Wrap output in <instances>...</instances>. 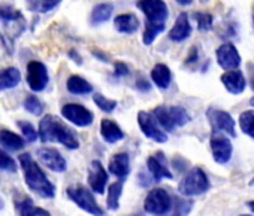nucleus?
I'll use <instances>...</instances> for the list:
<instances>
[{
	"mask_svg": "<svg viewBox=\"0 0 254 216\" xmlns=\"http://www.w3.org/2000/svg\"><path fill=\"white\" fill-rule=\"evenodd\" d=\"M194 20L197 21V27L199 30L202 32H208L212 29V23H214V18L211 14L208 12H196L194 14Z\"/></svg>",
	"mask_w": 254,
	"mask_h": 216,
	"instance_id": "35",
	"label": "nucleus"
},
{
	"mask_svg": "<svg viewBox=\"0 0 254 216\" xmlns=\"http://www.w3.org/2000/svg\"><path fill=\"white\" fill-rule=\"evenodd\" d=\"M206 117L209 120V125L212 128V132L215 134H227L229 137H235L236 131H235V120L233 117L223 110H218V108H208L206 111Z\"/></svg>",
	"mask_w": 254,
	"mask_h": 216,
	"instance_id": "8",
	"label": "nucleus"
},
{
	"mask_svg": "<svg viewBox=\"0 0 254 216\" xmlns=\"http://www.w3.org/2000/svg\"><path fill=\"white\" fill-rule=\"evenodd\" d=\"M220 80H221L223 86L226 87V90L229 93H232V95H241L245 90V87H247L245 77H244V74L239 69L224 72Z\"/></svg>",
	"mask_w": 254,
	"mask_h": 216,
	"instance_id": "17",
	"label": "nucleus"
},
{
	"mask_svg": "<svg viewBox=\"0 0 254 216\" xmlns=\"http://www.w3.org/2000/svg\"><path fill=\"white\" fill-rule=\"evenodd\" d=\"M250 185H254V179H253V180L250 182Z\"/></svg>",
	"mask_w": 254,
	"mask_h": 216,
	"instance_id": "50",
	"label": "nucleus"
},
{
	"mask_svg": "<svg viewBox=\"0 0 254 216\" xmlns=\"http://www.w3.org/2000/svg\"><path fill=\"white\" fill-rule=\"evenodd\" d=\"M239 216H251V215H239Z\"/></svg>",
	"mask_w": 254,
	"mask_h": 216,
	"instance_id": "51",
	"label": "nucleus"
},
{
	"mask_svg": "<svg viewBox=\"0 0 254 216\" xmlns=\"http://www.w3.org/2000/svg\"><path fill=\"white\" fill-rule=\"evenodd\" d=\"M33 207H35V206H33V201H32L29 197H24V198H23L21 201H18V204H17V209H18V212H20L21 216H27Z\"/></svg>",
	"mask_w": 254,
	"mask_h": 216,
	"instance_id": "38",
	"label": "nucleus"
},
{
	"mask_svg": "<svg viewBox=\"0 0 254 216\" xmlns=\"http://www.w3.org/2000/svg\"><path fill=\"white\" fill-rule=\"evenodd\" d=\"M67 197L82 210H85L87 213L93 215V216H103V210L100 209V206L96 203L93 194L84 188V186H73L67 189Z\"/></svg>",
	"mask_w": 254,
	"mask_h": 216,
	"instance_id": "5",
	"label": "nucleus"
},
{
	"mask_svg": "<svg viewBox=\"0 0 254 216\" xmlns=\"http://www.w3.org/2000/svg\"><path fill=\"white\" fill-rule=\"evenodd\" d=\"M0 209H3V200L0 198Z\"/></svg>",
	"mask_w": 254,
	"mask_h": 216,
	"instance_id": "48",
	"label": "nucleus"
},
{
	"mask_svg": "<svg viewBox=\"0 0 254 216\" xmlns=\"http://www.w3.org/2000/svg\"><path fill=\"white\" fill-rule=\"evenodd\" d=\"M100 135L109 144L118 143V141H121L124 138L123 129L114 120H109V119L102 120V123H100Z\"/></svg>",
	"mask_w": 254,
	"mask_h": 216,
	"instance_id": "21",
	"label": "nucleus"
},
{
	"mask_svg": "<svg viewBox=\"0 0 254 216\" xmlns=\"http://www.w3.org/2000/svg\"><path fill=\"white\" fill-rule=\"evenodd\" d=\"M109 173L118 179H124L130 173V158L127 153H117L109 161Z\"/></svg>",
	"mask_w": 254,
	"mask_h": 216,
	"instance_id": "20",
	"label": "nucleus"
},
{
	"mask_svg": "<svg viewBox=\"0 0 254 216\" xmlns=\"http://www.w3.org/2000/svg\"><path fill=\"white\" fill-rule=\"evenodd\" d=\"M123 194V180L114 182L108 188V197H106V206L109 210H117L120 207V197Z\"/></svg>",
	"mask_w": 254,
	"mask_h": 216,
	"instance_id": "28",
	"label": "nucleus"
},
{
	"mask_svg": "<svg viewBox=\"0 0 254 216\" xmlns=\"http://www.w3.org/2000/svg\"><path fill=\"white\" fill-rule=\"evenodd\" d=\"M136 87H138L139 90H142V92H148V90L151 89L150 83H148L147 80H144V78H139V80H138V83H136Z\"/></svg>",
	"mask_w": 254,
	"mask_h": 216,
	"instance_id": "41",
	"label": "nucleus"
},
{
	"mask_svg": "<svg viewBox=\"0 0 254 216\" xmlns=\"http://www.w3.org/2000/svg\"><path fill=\"white\" fill-rule=\"evenodd\" d=\"M93 101H94V104L97 105V108H100L102 111H105V113H112L115 108H117V101H114V99H108V98H105L102 93H96L94 96H93Z\"/></svg>",
	"mask_w": 254,
	"mask_h": 216,
	"instance_id": "32",
	"label": "nucleus"
},
{
	"mask_svg": "<svg viewBox=\"0 0 254 216\" xmlns=\"http://www.w3.org/2000/svg\"><path fill=\"white\" fill-rule=\"evenodd\" d=\"M153 116L156 119V122L166 131V132H172L175 128L184 126L190 122V116L189 113L184 110L183 107H168V105H159L154 108Z\"/></svg>",
	"mask_w": 254,
	"mask_h": 216,
	"instance_id": "3",
	"label": "nucleus"
},
{
	"mask_svg": "<svg viewBox=\"0 0 254 216\" xmlns=\"http://www.w3.org/2000/svg\"><path fill=\"white\" fill-rule=\"evenodd\" d=\"M138 6L147 17V21L151 23H165L169 15L168 6L163 0H139Z\"/></svg>",
	"mask_w": 254,
	"mask_h": 216,
	"instance_id": "13",
	"label": "nucleus"
},
{
	"mask_svg": "<svg viewBox=\"0 0 254 216\" xmlns=\"http://www.w3.org/2000/svg\"><path fill=\"white\" fill-rule=\"evenodd\" d=\"M20 81H21V74L17 68L11 66L0 71V90L14 89L20 84Z\"/></svg>",
	"mask_w": 254,
	"mask_h": 216,
	"instance_id": "24",
	"label": "nucleus"
},
{
	"mask_svg": "<svg viewBox=\"0 0 254 216\" xmlns=\"http://www.w3.org/2000/svg\"><path fill=\"white\" fill-rule=\"evenodd\" d=\"M18 126H20V129H21V132H23L26 141L33 143V141L38 140L39 135H38V131L33 128V125H30V123H27V122H18Z\"/></svg>",
	"mask_w": 254,
	"mask_h": 216,
	"instance_id": "36",
	"label": "nucleus"
},
{
	"mask_svg": "<svg viewBox=\"0 0 254 216\" xmlns=\"http://www.w3.org/2000/svg\"><path fill=\"white\" fill-rule=\"evenodd\" d=\"M247 206H248V207H250V210L254 213V200H253V201H248V203H247Z\"/></svg>",
	"mask_w": 254,
	"mask_h": 216,
	"instance_id": "46",
	"label": "nucleus"
},
{
	"mask_svg": "<svg viewBox=\"0 0 254 216\" xmlns=\"http://www.w3.org/2000/svg\"><path fill=\"white\" fill-rule=\"evenodd\" d=\"M239 126L242 132L254 140V110H247L239 116Z\"/></svg>",
	"mask_w": 254,
	"mask_h": 216,
	"instance_id": "31",
	"label": "nucleus"
},
{
	"mask_svg": "<svg viewBox=\"0 0 254 216\" xmlns=\"http://www.w3.org/2000/svg\"><path fill=\"white\" fill-rule=\"evenodd\" d=\"M69 56H70V57H72V59H73V57H75V59H76V60H75V62H76V63H78V65H81V57H79V56H78V53H76V51H75V50H73V51H70V53H69Z\"/></svg>",
	"mask_w": 254,
	"mask_h": 216,
	"instance_id": "44",
	"label": "nucleus"
},
{
	"mask_svg": "<svg viewBox=\"0 0 254 216\" xmlns=\"http://www.w3.org/2000/svg\"><path fill=\"white\" fill-rule=\"evenodd\" d=\"M20 164L24 173V180L27 186L44 198H53L56 195V186L48 180L42 168L35 162L32 155L24 153L20 156Z\"/></svg>",
	"mask_w": 254,
	"mask_h": 216,
	"instance_id": "2",
	"label": "nucleus"
},
{
	"mask_svg": "<svg viewBox=\"0 0 254 216\" xmlns=\"http://www.w3.org/2000/svg\"><path fill=\"white\" fill-rule=\"evenodd\" d=\"M250 105H251V107H254V96H253V98L250 99Z\"/></svg>",
	"mask_w": 254,
	"mask_h": 216,
	"instance_id": "47",
	"label": "nucleus"
},
{
	"mask_svg": "<svg viewBox=\"0 0 254 216\" xmlns=\"http://www.w3.org/2000/svg\"><path fill=\"white\" fill-rule=\"evenodd\" d=\"M147 167H148V171L151 173L153 179L157 182L162 179H172L174 177L171 170L168 168V164L163 158V153H157L154 156H150L147 161Z\"/></svg>",
	"mask_w": 254,
	"mask_h": 216,
	"instance_id": "18",
	"label": "nucleus"
},
{
	"mask_svg": "<svg viewBox=\"0 0 254 216\" xmlns=\"http://www.w3.org/2000/svg\"><path fill=\"white\" fill-rule=\"evenodd\" d=\"M177 2H178L180 5H183V6H189V5L193 3V0H177Z\"/></svg>",
	"mask_w": 254,
	"mask_h": 216,
	"instance_id": "45",
	"label": "nucleus"
},
{
	"mask_svg": "<svg viewBox=\"0 0 254 216\" xmlns=\"http://www.w3.org/2000/svg\"><path fill=\"white\" fill-rule=\"evenodd\" d=\"M27 216H51L50 212H47L45 209H39V207H33L30 210V213Z\"/></svg>",
	"mask_w": 254,
	"mask_h": 216,
	"instance_id": "40",
	"label": "nucleus"
},
{
	"mask_svg": "<svg viewBox=\"0 0 254 216\" xmlns=\"http://www.w3.org/2000/svg\"><path fill=\"white\" fill-rule=\"evenodd\" d=\"M165 30V23H151V21H147L145 24V30H144V35H142V42L145 45H151L156 38Z\"/></svg>",
	"mask_w": 254,
	"mask_h": 216,
	"instance_id": "29",
	"label": "nucleus"
},
{
	"mask_svg": "<svg viewBox=\"0 0 254 216\" xmlns=\"http://www.w3.org/2000/svg\"><path fill=\"white\" fill-rule=\"evenodd\" d=\"M67 92L72 95H87L93 92V86L79 75H70L66 83Z\"/></svg>",
	"mask_w": 254,
	"mask_h": 216,
	"instance_id": "26",
	"label": "nucleus"
},
{
	"mask_svg": "<svg viewBox=\"0 0 254 216\" xmlns=\"http://www.w3.org/2000/svg\"><path fill=\"white\" fill-rule=\"evenodd\" d=\"M0 144L11 152H18V150L24 149L26 140L23 137H20L18 134H14L12 131L0 129Z\"/></svg>",
	"mask_w": 254,
	"mask_h": 216,
	"instance_id": "23",
	"label": "nucleus"
},
{
	"mask_svg": "<svg viewBox=\"0 0 254 216\" xmlns=\"http://www.w3.org/2000/svg\"><path fill=\"white\" fill-rule=\"evenodd\" d=\"M209 186L211 183L205 171L202 168H191L180 182L178 191L186 197H193V195H200L206 192Z\"/></svg>",
	"mask_w": 254,
	"mask_h": 216,
	"instance_id": "4",
	"label": "nucleus"
},
{
	"mask_svg": "<svg viewBox=\"0 0 254 216\" xmlns=\"http://www.w3.org/2000/svg\"><path fill=\"white\" fill-rule=\"evenodd\" d=\"M138 123H139V128L142 131V134L156 141V143H166L168 141V135L166 132L159 126V123L156 122L154 116L151 113H147V111H139L138 113Z\"/></svg>",
	"mask_w": 254,
	"mask_h": 216,
	"instance_id": "10",
	"label": "nucleus"
},
{
	"mask_svg": "<svg viewBox=\"0 0 254 216\" xmlns=\"http://www.w3.org/2000/svg\"><path fill=\"white\" fill-rule=\"evenodd\" d=\"M191 35V24L189 21V15L186 12H181L174 24V27L169 32V39L174 42H183Z\"/></svg>",
	"mask_w": 254,
	"mask_h": 216,
	"instance_id": "19",
	"label": "nucleus"
},
{
	"mask_svg": "<svg viewBox=\"0 0 254 216\" xmlns=\"http://www.w3.org/2000/svg\"><path fill=\"white\" fill-rule=\"evenodd\" d=\"M24 108H26V110H27L30 114H33V116H39V114H42V111H44L42 102H41L36 96H33V95H29V96L26 98V101H24Z\"/></svg>",
	"mask_w": 254,
	"mask_h": 216,
	"instance_id": "34",
	"label": "nucleus"
},
{
	"mask_svg": "<svg viewBox=\"0 0 254 216\" xmlns=\"http://www.w3.org/2000/svg\"><path fill=\"white\" fill-rule=\"evenodd\" d=\"M0 23L5 26L11 38H17L18 35H21L26 30V24H27L24 15L18 9L9 5L0 6Z\"/></svg>",
	"mask_w": 254,
	"mask_h": 216,
	"instance_id": "6",
	"label": "nucleus"
},
{
	"mask_svg": "<svg viewBox=\"0 0 254 216\" xmlns=\"http://www.w3.org/2000/svg\"><path fill=\"white\" fill-rule=\"evenodd\" d=\"M139 20L135 14H121L118 17H115L114 20V26L120 33H135L139 29Z\"/></svg>",
	"mask_w": 254,
	"mask_h": 216,
	"instance_id": "22",
	"label": "nucleus"
},
{
	"mask_svg": "<svg viewBox=\"0 0 254 216\" xmlns=\"http://www.w3.org/2000/svg\"><path fill=\"white\" fill-rule=\"evenodd\" d=\"M108 183V173L100 161H93L88 168V185L96 194H103Z\"/></svg>",
	"mask_w": 254,
	"mask_h": 216,
	"instance_id": "16",
	"label": "nucleus"
},
{
	"mask_svg": "<svg viewBox=\"0 0 254 216\" xmlns=\"http://www.w3.org/2000/svg\"><path fill=\"white\" fill-rule=\"evenodd\" d=\"M0 170H5V171H15V161L6 153L0 149Z\"/></svg>",
	"mask_w": 254,
	"mask_h": 216,
	"instance_id": "37",
	"label": "nucleus"
},
{
	"mask_svg": "<svg viewBox=\"0 0 254 216\" xmlns=\"http://www.w3.org/2000/svg\"><path fill=\"white\" fill-rule=\"evenodd\" d=\"M115 75L117 77H126V75H129V68H127V65L123 63V62H117L115 63Z\"/></svg>",
	"mask_w": 254,
	"mask_h": 216,
	"instance_id": "39",
	"label": "nucleus"
},
{
	"mask_svg": "<svg viewBox=\"0 0 254 216\" xmlns=\"http://www.w3.org/2000/svg\"><path fill=\"white\" fill-rule=\"evenodd\" d=\"M174 210L169 216H187L193 207V203L190 200H183V198H177L175 203L172 204Z\"/></svg>",
	"mask_w": 254,
	"mask_h": 216,
	"instance_id": "33",
	"label": "nucleus"
},
{
	"mask_svg": "<svg viewBox=\"0 0 254 216\" xmlns=\"http://www.w3.org/2000/svg\"><path fill=\"white\" fill-rule=\"evenodd\" d=\"M38 135L42 143L57 141V143H62L63 146H66L67 149L79 147V140H78L76 134L56 116H45L41 120Z\"/></svg>",
	"mask_w": 254,
	"mask_h": 216,
	"instance_id": "1",
	"label": "nucleus"
},
{
	"mask_svg": "<svg viewBox=\"0 0 254 216\" xmlns=\"http://www.w3.org/2000/svg\"><path fill=\"white\" fill-rule=\"evenodd\" d=\"M144 209H145V212H148L151 215H159V216L166 215L172 209V198L165 189L156 188V189L150 191L148 195L145 197Z\"/></svg>",
	"mask_w": 254,
	"mask_h": 216,
	"instance_id": "7",
	"label": "nucleus"
},
{
	"mask_svg": "<svg viewBox=\"0 0 254 216\" xmlns=\"http://www.w3.org/2000/svg\"><path fill=\"white\" fill-rule=\"evenodd\" d=\"M36 153H38L39 161L47 168H50L51 171H56V173L66 171L67 162H66V159L62 156V153L57 149H54V147H41V149H38Z\"/></svg>",
	"mask_w": 254,
	"mask_h": 216,
	"instance_id": "14",
	"label": "nucleus"
},
{
	"mask_svg": "<svg viewBox=\"0 0 254 216\" xmlns=\"http://www.w3.org/2000/svg\"><path fill=\"white\" fill-rule=\"evenodd\" d=\"M114 11V6L111 3H99L93 8L91 11V17H90V21L93 26H97V24H102V23H106L111 17Z\"/></svg>",
	"mask_w": 254,
	"mask_h": 216,
	"instance_id": "27",
	"label": "nucleus"
},
{
	"mask_svg": "<svg viewBox=\"0 0 254 216\" xmlns=\"http://www.w3.org/2000/svg\"><path fill=\"white\" fill-rule=\"evenodd\" d=\"M197 60V50H196V47H193V50H191V56L187 59V63H193V62H196Z\"/></svg>",
	"mask_w": 254,
	"mask_h": 216,
	"instance_id": "43",
	"label": "nucleus"
},
{
	"mask_svg": "<svg viewBox=\"0 0 254 216\" xmlns=\"http://www.w3.org/2000/svg\"><path fill=\"white\" fill-rule=\"evenodd\" d=\"M62 114L66 120H69L70 123L79 126V128H85L90 126L94 120L93 113L88 110L87 107L81 105V104H66L62 107Z\"/></svg>",
	"mask_w": 254,
	"mask_h": 216,
	"instance_id": "9",
	"label": "nucleus"
},
{
	"mask_svg": "<svg viewBox=\"0 0 254 216\" xmlns=\"http://www.w3.org/2000/svg\"><path fill=\"white\" fill-rule=\"evenodd\" d=\"M211 144V152L212 158L217 164H227L232 158L233 153V146L232 141L224 135V134H215L212 132V137L209 140Z\"/></svg>",
	"mask_w": 254,
	"mask_h": 216,
	"instance_id": "12",
	"label": "nucleus"
},
{
	"mask_svg": "<svg viewBox=\"0 0 254 216\" xmlns=\"http://www.w3.org/2000/svg\"><path fill=\"white\" fill-rule=\"evenodd\" d=\"M217 62L224 71H235L241 65V56L233 44H223L217 48Z\"/></svg>",
	"mask_w": 254,
	"mask_h": 216,
	"instance_id": "15",
	"label": "nucleus"
},
{
	"mask_svg": "<svg viewBox=\"0 0 254 216\" xmlns=\"http://www.w3.org/2000/svg\"><path fill=\"white\" fill-rule=\"evenodd\" d=\"M26 2H27V6L30 11L45 14V12H50L51 9H54L62 0H26Z\"/></svg>",
	"mask_w": 254,
	"mask_h": 216,
	"instance_id": "30",
	"label": "nucleus"
},
{
	"mask_svg": "<svg viewBox=\"0 0 254 216\" xmlns=\"http://www.w3.org/2000/svg\"><path fill=\"white\" fill-rule=\"evenodd\" d=\"M251 87L254 89V77H253V80H251Z\"/></svg>",
	"mask_w": 254,
	"mask_h": 216,
	"instance_id": "49",
	"label": "nucleus"
},
{
	"mask_svg": "<svg viewBox=\"0 0 254 216\" xmlns=\"http://www.w3.org/2000/svg\"><path fill=\"white\" fill-rule=\"evenodd\" d=\"M151 80L153 83L160 87V89H168L172 80V74L171 69L163 65V63H157L153 69H151Z\"/></svg>",
	"mask_w": 254,
	"mask_h": 216,
	"instance_id": "25",
	"label": "nucleus"
},
{
	"mask_svg": "<svg viewBox=\"0 0 254 216\" xmlns=\"http://www.w3.org/2000/svg\"><path fill=\"white\" fill-rule=\"evenodd\" d=\"M91 54H93L94 57L100 59L102 62H109L108 56H106V54H103V53H102V51H99V50H97V51H96V50H93V51H91Z\"/></svg>",
	"mask_w": 254,
	"mask_h": 216,
	"instance_id": "42",
	"label": "nucleus"
},
{
	"mask_svg": "<svg viewBox=\"0 0 254 216\" xmlns=\"http://www.w3.org/2000/svg\"><path fill=\"white\" fill-rule=\"evenodd\" d=\"M50 75L48 69L44 63L38 60H32L27 65V84L33 92H42L48 86Z\"/></svg>",
	"mask_w": 254,
	"mask_h": 216,
	"instance_id": "11",
	"label": "nucleus"
}]
</instances>
